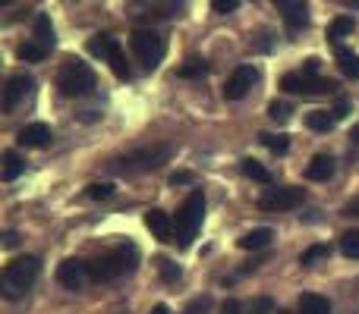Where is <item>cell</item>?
I'll use <instances>...</instances> for the list:
<instances>
[{
    "instance_id": "cell-1",
    "label": "cell",
    "mask_w": 359,
    "mask_h": 314,
    "mask_svg": "<svg viewBox=\"0 0 359 314\" xmlns=\"http://www.w3.org/2000/svg\"><path fill=\"white\" fill-rule=\"evenodd\" d=\"M139 264V248L136 245H117L114 252L98 255L95 261H88V280L95 283H111V280L133 273Z\"/></svg>"
},
{
    "instance_id": "cell-2",
    "label": "cell",
    "mask_w": 359,
    "mask_h": 314,
    "mask_svg": "<svg viewBox=\"0 0 359 314\" xmlns=\"http://www.w3.org/2000/svg\"><path fill=\"white\" fill-rule=\"evenodd\" d=\"M170 155H174V145L170 142H155V145H145V148H136V151H130V155L111 160V170L123 173V176H136V173L158 170L161 164H168Z\"/></svg>"
},
{
    "instance_id": "cell-3",
    "label": "cell",
    "mask_w": 359,
    "mask_h": 314,
    "mask_svg": "<svg viewBox=\"0 0 359 314\" xmlns=\"http://www.w3.org/2000/svg\"><path fill=\"white\" fill-rule=\"evenodd\" d=\"M202 217H205V195L202 192H189L183 204H180L177 217H174V236H177V245L180 248H189L192 239H196V229L202 227Z\"/></svg>"
},
{
    "instance_id": "cell-4",
    "label": "cell",
    "mask_w": 359,
    "mask_h": 314,
    "mask_svg": "<svg viewBox=\"0 0 359 314\" xmlns=\"http://www.w3.org/2000/svg\"><path fill=\"white\" fill-rule=\"evenodd\" d=\"M41 273V261L35 255H25V258H16L4 267V280H0V290H4L6 299H19L32 283L35 277Z\"/></svg>"
},
{
    "instance_id": "cell-5",
    "label": "cell",
    "mask_w": 359,
    "mask_h": 314,
    "mask_svg": "<svg viewBox=\"0 0 359 314\" xmlns=\"http://www.w3.org/2000/svg\"><path fill=\"white\" fill-rule=\"evenodd\" d=\"M57 85L67 98H86L95 92V69L82 60H67V66L57 76Z\"/></svg>"
},
{
    "instance_id": "cell-6",
    "label": "cell",
    "mask_w": 359,
    "mask_h": 314,
    "mask_svg": "<svg viewBox=\"0 0 359 314\" xmlns=\"http://www.w3.org/2000/svg\"><path fill=\"white\" fill-rule=\"evenodd\" d=\"M130 48L142 60L145 69H155L164 60V54H168V44H164V38L155 29H136L130 35Z\"/></svg>"
},
{
    "instance_id": "cell-7",
    "label": "cell",
    "mask_w": 359,
    "mask_h": 314,
    "mask_svg": "<svg viewBox=\"0 0 359 314\" xmlns=\"http://www.w3.org/2000/svg\"><path fill=\"white\" fill-rule=\"evenodd\" d=\"M183 0H126V16L136 22H158L180 13Z\"/></svg>"
},
{
    "instance_id": "cell-8",
    "label": "cell",
    "mask_w": 359,
    "mask_h": 314,
    "mask_svg": "<svg viewBox=\"0 0 359 314\" xmlns=\"http://www.w3.org/2000/svg\"><path fill=\"white\" fill-rule=\"evenodd\" d=\"M280 88L290 94H334L337 82L334 79H318V76H306V73H287L280 79Z\"/></svg>"
},
{
    "instance_id": "cell-9",
    "label": "cell",
    "mask_w": 359,
    "mask_h": 314,
    "mask_svg": "<svg viewBox=\"0 0 359 314\" xmlns=\"http://www.w3.org/2000/svg\"><path fill=\"white\" fill-rule=\"evenodd\" d=\"M303 201H306V189H299V185H284V189H268L265 195L259 198V208L278 214V210L299 208Z\"/></svg>"
},
{
    "instance_id": "cell-10",
    "label": "cell",
    "mask_w": 359,
    "mask_h": 314,
    "mask_svg": "<svg viewBox=\"0 0 359 314\" xmlns=\"http://www.w3.org/2000/svg\"><path fill=\"white\" fill-rule=\"evenodd\" d=\"M32 92H35V79H32V76H13L4 88V110L6 113L19 110V107L32 98Z\"/></svg>"
},
{
    "instance_id": "cell-11",
    "label": "cell",
    "mask_w": 359,
    "mask_h": 314,
    "mask_svg": "<svg viewBox=\"0 0 359 314\" xmlns=\"http://www.w3.org/2000/svg\"><path fill=\"white\" fill-rule=\"evenodd\" d=\"M255 82H259V69L255 66H240L227 82H224V98L227 101H243L249 92H252Z\"/></svg>"
},
{
    "instance_id": "cell-12",
    "label": "cell",
    "mask_w": 359,
    "mask_h": 314,
    "mask_svg": "<svg viewBox=\"0 0 359 314\" xmlns=\"http://www.w3.org/2000/svg\"><path fill=\"white\" fill-rule=\"evenodd\" d=\"M278 6V13L284 16L287 29L290 31H299L309 25V10H306V0H271Z\"/></svg>"
},
{
    "instance_id": "cell-13",
    "label": "cell",
    "mask_w": 359,
    "mask_h": 314,
    "mask_svg": "<svg viewBox=\"0 0 359 314\" xmlns=\"http://www.w3.org/2000/svg\"><path fill=\"white\" fill-rule=\"evenodd\" d=\"M88 277V264H82V261L76 258H67L60 267H57V283L63 286V290H82V283H86Z\"/></svg>"
},
{
    "instance_id": "cell-14",
    "label": "cell",
    "mask_w": 359,
    "mask_h": 314,
    "mask_svg": "<svg viewBox=\"0 0 359 314\" xmlns=\"http://www.w3.org/2000/svg\"><path fill=\"white\" fill-rule=\"evenodd\" d=\"M16 142L25 145V148H48V145L54 142V132H50L48 123H29L19 129Z\"/></svg>"
},
{
    "instance_id": "cell-15",
    "label": "cell",
    "mask_w": 359,
    "mask_h": 314,
    "mask_svg": "<svg viewBox=\"0 0 359 314\" xmlns=\"http://www.w3.org/2000/svg\"><path fill=\"white\" fill-rule=\"evenodd\" d=\"M145 227L151 229V236H155V239H161V242H174V239H170V236H174V217H170L168 210L151 208L149 214H145Z\"/></svg>"
},
{
    "instance_id": "cell-16",
    "label": "cell",
    "mask_w": 359,
    "mask_h": 314,
    "mask_svg": "<svg viewBox=\"0 0 359 314\" xmlns=\"http://www.w3.org/2000/svg\"><path fill=\"white\" fill-rule=\"evenodd\" d=\"M306 176H309L312 183H328V179L334 176V157L331 155H316L312 157V164L306 166Z\"/></svg>"
},
{
    "instance_id": "cell-17",
    "label": "cell",
    "mask_w": 359,
    "mask_h": 314,
    "mask_svg": "<svg viewBox=\"0 0 359 314\" xmlns=\"http://www.w3.org/2000/svg\"><path fill=\"white\" fill-rule=\"evenodd\" d=\"M117 50H120V41L114 35H107V31L104 35H95L92 41H88V54L98 57V60H111Z\"/></svg>"
},
{
    "instance_id": "cell-18",
    "label": "cell",
    "mask_w": 359,
    "mask_h": 314,
    "mask_svg": "<svg viewBox=\"0 0 359 314\" xmlns=\"http://www.w3.org/2000/svg\"><path fill=\"white\" fill-rule=\"evenodd\" d=\"M271 239H274V229L259 227V229H252V233L240 236V248H243V252H259V248L271 245Z\"/></svg>"
},
{
    "instance_id": "cell-19",
    "label": "cell",
    "mask_w": 359,
    "mask_h": 314,
    "mask_svg": "<svg viewBox=\"0 0 359 314\" xmlns=\"http://www.w3.org/2000/svg\"><path fill=\"white\" fill-rule=\"evenodd\" d=\"M299 314H331V302L318 292H303L299 296Z\"/></svg>"
},
{
    "instance_id": "cell-20",
    "label": "cell",
    "mask_w": 359,
    "mask_h": 314,
    "mask_svg": "<svg viewBox=\"0 0 359 314\" xmlns=\"http://www.w3.org/2000/svg\"><path fill=\"white\" fill-rule=\"evenodd\" d=\"M334 123H337V117L331 110H312V113H306V126H309L312 132H331V129H334Z\"/></svg>"
},
{
    "instance_id": "cell-21",
    "label": "cell",
    "mask_w": 359,
    "mask_h": 314,
    "mask_svg": "<svg viewBox=\"0 0 359 314\" xmlns=\"http://www.w3.org/2000/svg\"><path fill=\"white\" fill-rule=\"evenodd\" d=\"M35 41L38 44H44V48H54V25H50V16H44V13H38L35 16Z\"/></svg>"
},
{
    "instance_id": "cell-22",
    "label": "cell",
    "mask_w": 359,
    "mask_h": 314,
    "mask_svg": "<svg viewBox=\"0 0 359 314\" xmlns=\"http://www.w3.org/2000/svg\"><path fill=\"white\" fill-rule=\"evenodd\" d=\"M337 66L347 79H359V54H353V50L337 48Z\"/></svg>"
},
{
    "instance_id": "cell-23",
    "label": "cell",
    "mask_w": 359,
    "mask_h": 314,
    "mask_svg": "<svg viewBox=\"0 0 359 314\" xmlns=\"http://www.w3.org/2000/svg\"><path fill=\"white\" fill-rule=\"evenodd\" d=\"M48 54L50 50L44 48V44H38V41H25V44H19L16 48V57L19 60H25V63H41Z\"/></svg>"
},
{
    "instance_id": "cell-24",
    "label": "cell",
    "mask_w": 359,
    "mask_h": 314,
    "mask_svg": "<svg viewBox=\"0 0 359 314\" xmlns=\"http://www.w3.org/2000/svg\"><path fill=\"white\" fill-rule=\"evenodd\" d=\"M25 170V160L16 155V151H4V170H0V176L6 179V183H13L16 176H22Z\"/></svg>"
},
{
    "instance_id": "cell-25",
    "label": "cell",
    "mask_w": 359,
    "mask_h": 314,
    "mask_svg": "<svg viewBox=\"0 0 359 314\" xmlns=\"http://www.w3.org/2000/svg\"><path fill=\"white\" fill-rule=\"evenodd\" d=\"M353 29H356V19L353 16H337L334 22L328 25V41H341V38L353 35Z\"/></svg>"
},
{
    "instance_id": "cell-26",
    "label": "cell",
    "mask_w": 359,
    "mask_h": 314,
    "mask_svg": "<svg viewBox=\"0 0 359 314\" xmlns=\"http://www.w3.org/2000/svg\"><path fill=\"white\" fill-rule=\"evenodd\" d=\"M205 73H208V63H205L202 57H189V60H186L183 66L177 69L180 79H202Z\"/></svg>"
},
{
    "instance_id": "cell-27",
    "label": "cell",
    "mask_w": 359,
    "mask_h": 314,
    "mask_svg": "<svg viewBox=\"0 0 359 314\" xmlns=\"http://www.w3.org/2000/svg\"><path fill=\"white\" fill-rule=\"evenodd\" d=\"M243 173H246V176L249 179H255V183H271V170H268V166H262L259 164V160H252V157H246V160H243Z\"/></svg>"
},
{
    "instance_id": "cell-28",
    "label": "cell",
    "mask_w": 359,
    "mask_h": 314,
    "mask_svg": "<svg viewBox=\"0 0 359 314\" xmlns=\"http://www.w3.org/2000/svg\"><path fill=\"white\" fill-rule=\"evenodd\" d=\"M262 145H265L268 151H274V155H287V148H290V138L287 136H271V132H262Z\"/></svg>"
},
{
    "instance_id": "cell-29",
    "label": "cell",
    "mask_w": 359,
    "mask_h": 314,
    "mask_svg": "<svg viewBox=\"0 0 359 314\" xmlns=\"http://www.w3.org/2000/svg\"><path fill=\"white\" fill-rule=\"evenodd\" d=\"M328 255H331V248H328V245H309L303 255H299V264H303V267H312L316 261L328 258Z\"/></svg>"
},
{
    "instance_id": "cell-30",
    "label": "cell",
    "mask_w": 359,
    "mask_h": 314,
    "mask_svg": "<svg viewBox=\"0 0 359 314\" xmlns=\"http://www.w3.org/2000/svg\"><path fill=\"white\" fill-rule=\"evenodd\" d=\"M341 252L347 258H359V229H350V233L341 236Z\"/></svg>"
},
{
    "instance_id": "cell-31",
    "label": "cell",
    "mask_w": 359,
    "mask_h": 314,
    "mask_svg": "<svg viewBox=\"0 0 359 314\" xmlns=\"http://www.w3.org/2000/svg\"><path fill=\"white\" fill-rule=\"evenodd\" d=\"M290 113H293V107L284 104V101H271V104H268V117H271L274 123H287Z\"/></svg>"
},
{
    "instance_id": "cell-32",
    "label": "cell",
    "mask_w": 359,
    "mask_h": 314,
    "mask_svg": "<svg viewBox=\"0 0 359 314\" xmlns=\"http://www.w3.org/2000/svg\"><path fill=\"white\" fill-rule=\"evenodd\" d=\"M111 69H114V76H117V79H130V63H126V54H123V48L117 50V54L111 57Z\"/></svg>"
},
{
    "instance_id": "cell-33",
    "label": "cell",
    "mask_w": 359,
    "mask_h": 314,
    "mask_svg": "<svg viewBox=\"0 0 359 314\" xmlns=\"http://www.w3.org/2000/svg\"><path fill=\"white\" fill-rule=\"evenodd\" d=\"M158 271H161V277L168 280V283H177L183 273H180V267L174 264V261H168V258H158Z\"/></svg>"
},
{
    "instance_id": "cell-34",
    "label": "cell",
    "mask_w": 359,
    "mask_h": 314,
    "mask_svg": "<svg viewBox=\"0 0 359 314\" xmlns=\"http://www.w3.org/2000/svg\"><path fill=\"white\" fill-rule=\"evenodd\" d=\"M86 195L95 198V201H101V198H111V195H114V185H111V183H92V185L86 189Z\"/></svg>"
},
{
    "instance_id": "cell-35",
    "label": "cell",
    "mask_w": 359,
    "mask_h": 314,
    "mask_svg": "<svg viewBox=\"0 0 359 314\" xmlns=\"http://www.w3.org/2000/svg\"><path fill=\"white\" fill-rule=\"evenodd\" d=\"M208 308H211V299L208 296H198V299H192V302L186 305L183 314H205Z\"/></svg>"
},
{
    "instance_id": "cell-36",
    "label": "cell",
    "mask_w": 359,
    "mask_h": 314,
    "mask_svg": "<svg viewBox=\"0 0 359 314\" xmlns=\"http://www.w3.org/2000/svg\"><path fill=\"white\" fill-rule=\"evenodd\" d=\"M236 6H240V0H211V10L221 13V16H227V13H233Z\"/></svg>"
},
{
    "instance_id": "cell-37",
    "label": "cell",
    "mask_w": 359,
    "mask_h": 314,
    "mask_svg": "<svg viewBox=\"0 0 359 314\" xmlns=\"http://www.w3.org/2000/svg\"><path fill=\"white\" fill-rule=\"evenodd\" d=\"M249 314H274V302H271V299H255L252 308H249Z\"/></svg>"
},
{
    "instance_id": "cell-38",
    "label": "cell",
    "mask_w": 359,
    "mask_h": 314,
    "mask_svg": "<svg viewBox=\"0 0 359 314\" xmlns=\"http://www.w3.org/2000/svg\"><path fill=\"white\" fill-rule=\"evenodd\" d=\"M221 314H243V305L236 302V299H227V302L221 305Z\"/></svg>"
},
{
    "instance_id": "cell-39",
    "label": "cell",
    "mask_w": 359,
    "mask_h": 314,
    "mask_svg": "<svg viewBox=\"0 0 359 314\" xmlns=\"http://www.w3.org/2000/svg\"><path fill=\"white\" fill-rule=\"evenodd\" d=\"M186 183H192V173H186V170H177L170 176V185H186Z\"/></svg>"
},
{
    "instance_id": "cell-40",
    "label": "cell",
    "mask_w": 359,
    "mask_h": 314,
    "mask_svg": "<svg viewBox=\"0 0 359 314\" xmlns=\"http://www.w3.org/2000/svg\"><path fill=\"white\" fill-rule=\"evenodd\" d=\"M318 66H322V60H318V57H309V60L303 63V73H306V76H316Z\"/></svg>"
},
{
    "instance_id": "cell-41",
    "label": "cell",
    "mask_w": 359,
    "mask_h": 314,
    "mask_svg": "<svg viewBox=\"0 0 359 314\" xmlns=\"http://www.w3.org/2000/svg\"><path fill=\"white\" fill-rule=\"evenodd\" d=\"M344 214H347V217H359V195L353 198V201H347V208H344Z\"/></svg>"
},
{
    "instance_id": "cell-42",
    "label": "cell",
    "mask_w": 359,
    "mask_h": 314,
    "mask_svg": "<svg viewBox=\"0 0 359 314\" xmlns=\"http://www.w3.org/2000/svg\"><path fill=\"white\" fill-rule=\"evenodd\" d=\"M347 110H350V104H347V101H341V104H337V107H334V110H331V113H334L337 120H344V117H347Z\"/></svg>"
},
{
    "instance_id": "cell-43",
    "label": "cell",
    "mask_w": 359,
    "mask_h": 314,
    "mask_svg": "<svg viewBox=\"0 0 359 314\" xmlns=\"http://www.w3.org/2000/svg\"><path fill=\"white\" fill-rule=\"evenodd\" d=\"M16 233H4V248H13V245H16Z\"/></svg>"
},
{
    "instance_id": "cell-44",
    "label": "cell",
    "mask_w": 359,
    "mask_h": 314,
    "mask_svg": "<svg viewBox=\"0 0 359 314\" xmlns=\"http://www.w3.org/2000/svg\"><path fill=\"white\" fill-rule=\"evenodd\" d=\"M149 314H170V308H168V305H155Z\"/></svg>"
},
{
    "instance_id": "cell-45",
    "label": "cell",
    "mask_w": 359,
    "mask_h": 314,
    "mask_svg": "<svg viewBox=\"0 0 359 314\" xmlns=\"http://www.w3.org/2000/svg\"><path fill=\"white\" fill-rule=\"evenodd\" d=\"M350 138H353V142H359V126H353V132H350Z\"/></svg>"
},
{
    "instance_id": "cell-46",
    "label": "cell",
    "mask_w": 359,
    "mask_h": 314,
    "mask_svg": "<svg viewBox=\"0 0 359 314\" xmlns=\"http://www.w3.org/2000/svg\"><path fill=\"white\" fill-rule=\"evenodd\" d=\"M344 6H359V0H341Z\"/></svg>"
},
{
    "instance_id": "cell-47",
    "label": "cell",
    "mask_w": 359,
    "mask_h": 314,
    "mask_svg": "<svg viewBox=\"0 0 359 314\" xmlns=\"http://www.w3.org/2000/svg\"><path fill=\"white\" fill-rule=\"evenodd\" d=\"M0 3H4V6H10V3H13V0H0Z\"/></svg>"
}]
</instances>
